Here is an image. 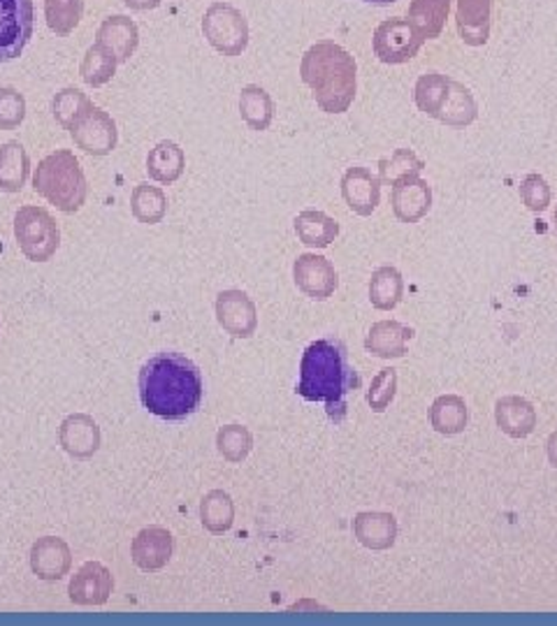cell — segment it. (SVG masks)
<instances>
[{"label": "cell", "mask_w": 557, "mask_h": 626, "mask_svg": "<svg viewBox=\"0 0 557 626\" xmlns=\"http://www.w3.org/2000/svg\"><path fill=\"white\" fill-rule=\"evenodd\" d=\"M140 402L163 421H183L202 402V373L179 353H158L140 369Z\"/></svg>", "instance_id": "obj_1"}, {"label": "cell", "mask_w": 557, "mask_h": 626, "mask_svg": "<svg viewBox=\"0 0 557 626\" xmlns=\"http://www.w3.org/2000/svg\"><path fill=\"white\" fill-rule=\"evenodd\" d=\"M360 388V376L350 367L346 346L337 339L309 344L300 362L298 394L307 402H323L330 421L346 417V394Z\"/></svg>", "instance_id": "obj_2"}, {"label": "cell", "mask_w": 557, "mask_h": 626, "mask_svg": "<svg viewBox=\"0 0 557 626\" xmlns=\"http://www.w3.org/2000/svg\"><path fill=\"white\" fill-rule=\"evenodd\" d=\"M300 77L314 91L319 108L327 114H344L356 98L358 66L337 42H316L300 63Z\"/></svg>", "instance_id": "obj_3"}, {"label": "cell", "mask_w": 557, "mask_h": 626, "mask_svg": "<svg viewBox=\"0 0 557 626\" xmlns=\"http://www.w3.org/2000/svg\"><path fill=\"white\" fill-rule=\"evenodd\" d=\"M33 188L64 214H75L87 202L89 183L73 152L58 149L37 163Z\"/></svg>", "instance_id": "obj_4"}, {"label": "cell", "mask_w": 557, "mask_h": 626, "mask_svg": "<svg viewBox=\"0 0 557 626\" xmlns=\"http://www.w3.org/2000/svg\"><path fill=\"white\" fill-rule=\"evenodd\" d=\"M14 237L29 260L47 262L58 250L60 230L45 206L26 204L14 216Z\"/></svg>", "instance_id": "obj_5"}, {"label": "cell", "mask_w": 557, "mask_h": 626, "mask_svg": "<svg viewBox=\"0 0 557 626\" xmlns=\"http://www.w3.org/2000/svg\"><path fill=\"white\" fill-rule=\"evenodd\" d=\"M202 33L223 56H239L249 47V21L231 3H214L202 16Z\"/></svg>", "instance_id": "obj_6"}, {"label": "cell", "mask_w": 557, "mask_h": 626, "mask_svg": "<svg viewBox=\"0 0 557 626\" xmlns=\"http://www.w3.org/2000/svg\"><path fill=\"white\" fill-rule=\"evenodd\" d=\"M33 0H0V63L22 56L33 37Z\"/></svg>", "instance_id": "obj_7"}, {"label": "cell", "mask_w": 557, "mask_h": 626, "mask_svg": "<svg viewBox=\"0 0 557 626\" xmlns=\"http://www.w3.org/2000/svg\"><path fill=\"white\" fill-rule=\"evenodd\" d=\"M423 42L425 37L411 26V21L393 16L377 26L375 37H371V47H375V56L381 63L400 66V63L411 60L421 52Z\"/></svg>", "instance_id": "obj_8"}, {"label": "cell", "mask_w": 557, "mask_h": 626, "mask_svg": "<svg viewBox=\"0 0 557 626\" xmlns=\"http://www.w3.org/2000/svg\"><path fill=\"white\" fill-rule=\"evenodd\" d=\"M70 135L81 152L89 156H108L116 149L119 131L114 119L91 104V108L77 119V123L70 128Z\"/></svg>", "instance_id": "obj_9"}, {"label": "cell", "mask_w": 557, "mask_h": 626, "mask_svg": "<svg viewBox=\"0 0 557 626\" xmlns=\"http://www.w3.org/2000/svg\"><path fill=\"white\" fill-rule=\"evenodd\" d=\"M214 311L219 325L229 332L233 339H252L258 329L256 304L244 290L231 288L219 292Z\"/></svg>", "instance_id": "obj_10"}, {"label": "cell", "mask_w": 557, "mask_h": 626, "mask_svg": "<svg viewBox=\"0 0 557 626\" xmlns=\"http://www.w3.org/2000/svg\"><path fill=\"white\" fill-rule=\"evenodd\" d=\"M293 279L304 295L316 302H325L327 298H333L339 286V275L335 265L316 254L298 256V260L293 262Z\"/></svg>", "instance_id": "obj_11"}, {"label": "cell", "mask_w": 557, "mask_h": 626, "mask_svg": "<svg viewBox=\"0 0 557 626\" xmlns=\"http://www.w3.org/2000/svg\"><path fill=\"white\" fill-rule=\"evenodd\" d=\"M114 590V578L105 563L100 561H87L81 567L70 584H68V596L75 605H105L112 596Z\"/></svg>", "instance_id": "obj_12"}, {"label": "cell", "mask_w": 557, "mask_h": 626, "mask_svg": "<svg viewBox=\"0 0 557 626\" xmlns=\"http://www.w3.org/2000/svg\"><path fill=\"white\" fill-rule=\"evenodd\" d=\"M175 552V538L165 527H147L142 529L131 546L133 563L144 573H156L168 567Z\"/></svg>", "instance_id": "obj_13"}, {"label": "cell", "mask_w": 557, "mask_h": 626, "mask_svg": "<svg viewBox=\"0 0 557 626\" xmlns=\"http://www.w3.org/2000/svg\"><path fill=\"white\" fill-rule=\"evenodd\" d=\"M342 198L358 216H371L381 202V179L367 167H348L342 177Z\"/></svg>", "instance_id": "obj_14"}, {"label": "cell", "mask_w": 557, "mask_h": 626, "mask_svg": "<svg viewBox=\"0 0 557 626\" xmlns=\"http://www.w3.org/2000/svg\"><path fill=\"white\" fill-rule=\"evenodd\" d=\"M73 552L70 546L58 536H43L33 543L31 548V571L40 580H60L70 573Z\"/></svg>", "instance_id": "obj_15"}, {"label": "cell", "mask_w": 557, "mask_h": 626, "mask_svg": "<svg viewBox=\"0 0 557 626\" xmlns=\"http://www.w3.org/2000/svg\"><path fill=\"white\" fill-rule=\"evenodd\" d=\"M100 427L87 413L68 415L58 429V444L75 459H91L100 448Z\"/></svg>", "instance_id": "obj_16"}, {"label": "cell", "mask_w": 557, "mask_h": 626, "mask_svg": "<svg viewBox=\"0 0 557 626\" xmlns=\"http://www.w3.org/2000/svg\"><path fill=\"white\" fill-rule=\"evenodd\" d=\"M393 214L402 223H419L432 209V188L419 175L404 177L393 183Z\"/></svg>", "instance_id": "obj_17"}, {"label": "cell", "mask_w": 557, "mask_h": 626, "mask_svg": "<svg viewBox=\"0 0 557 626\" xmlns=\"http://www.w3.org/2000/svg\"><path fill=\"white\" fill-rule=\"evenodd\" d=\"M414 337V329L398 321H379L369 327L365 337V350L381 360H400L406 355V344Z\"/></svg>", "instance_id": "obj_18"}, {"label": "cell", "mask_w": 557, "mask_h": 626, "mask_svg": "<svg viewBox=\"0 0 557 626\" xmlns=\"http://www.w3.org/2000/svg\"><path fill=\"white\" fill-rule=\"evenodd\" d=\"M96 42L114 54L119 63H126L140 47V29L126 14H114L102 21Z\"/></svg>", "instance_id": "obj_19"}, {"label": "cell", "mask_w": 557, "mask_h": 626, "mask_svg": "<svg viewBox=\"0 0 557 626\" xmlns=\"http://www.w3.org/2000/svg\"><path fill=\"white\" fill-rule=\"evenodd\" d=\"M354 534L367 550H388L396 546L398 519L390 513L365 511L354 519Z\"/></svg>", "instance_id": "obj_20"}, {"label": "cell", "mask_w": 557, "mask_h": 626, "mask_svg": "<svg viewBox=\"0 0 557 626\" xmlns=\"http://www.w3.org/2000/svg\"><path fill=\"white\" fill-rule=\"evenodd\" d=\"M492 0H458L456 24L465 45L483 47L490 37Z\"/></svg>", "instance_id": "obj_21"}, {"label": "cell", "mask_w": 557, "mask_h": 626, "mask_svg": "<svg viewBox=\"0 0 557 626\" xmlns=\"http://www.w3.org/2000/svg\"><path fill=\"white\" fill-rule=\"evenodd\" d=\"M494 423L506 436L525 438L536 427V411L523 396L509 394L494 404Z\"/></svg>", "instance_id": "obj_22"}, {"label": "cell", "mask_w": 557, "mask_h": 626, "mask_svg": "<svg viewBox=\"0 0 557 626\" xmlns=\"http://www.w3.org/2000/svg\"><path fill=\"white\" fill-rule=\"evenodd\" d=\"M31 175V158L19 142H5L0 146V191L19 193Z\"/></svg>", "instance_id": "obj_23"}, {"label": "cell", "mask_w": 557, "mask_h": 626, "mask_svg": "<svg viewBox=\"0 0 557 626\" xmlns=\"http://www.w3.org/2000/svg\"><path fill=\"white\" fill-rule=\"evenodd\" d=\"M296 235L304 246L325 248L339 235V223L319 209H304L296 219Z\"/></svg>", "instance_id": "obj_24"}, {"label": "cell", "mask_w": 557, "mask_h": 626, "mask_svg": "<svg viewBox=\"0 0 557 626\" xmlns=\"http://www.w3.org/2000/svg\"><path fill=\"white\" fill-rule=\"evenodd\" d=\"M186 167L183 149L177 142H158L147 156V175L158 183H175L181 179Z\"/></svg>", "instance_id": "obj_25"}, {"label": "cell", "mask_w": 557, "mask_h": 626, "mask_svg": "<svg viewBox=\"0 0 557 626\" xmlns=\"http://www.w3.org/2000/svg\"><path fill=\"white\" fill-rule=\"evenodd\" d=\"M239 114L252 131H267L275 121V100L263 87L249 83L239 93Z\"/></svg>", "instance_id": "obj_26"}, {"label": "cell", "mask_w": 557, "mask_h": 626, "mask_svg": "<svg viewBox=\"0 0 557 626\" xmlns=\"http://www.w3.org/2000/svg\"><path fill=\"white\" fill-rule=\"evenodd\" d=\"M469 421L467 413V404L463 396L458 394H442L432 402L430 409V425L435 432L444 434V436H456L460 432H465Z\"/></svg>", "instance_id": "obj_27"}, {"label": "cell", "mask_w": 557, "mask_h": 626, "mask_svg": "<svg viewBox=\"0 0 557 626\" xmlns=\"http://www.w3.org/2000/svg\"><path fill=\"white\" fill-rule=\"evenodd\" d=\"M404 295V279L396 267H379L369 279V302L379 311H393Z\"/></svg>", "instance_id": "obj_28"}, {"label": "cell", "mask_w": 557, "mask_h": 626, "mask_svg": "<svg viewBox=\"0 0 557 626\" xmlns=\"http://www.w3.org/2000/svg\"><path fill=\"white\" fill-rule=\"evenodd\" d=\"M450 0H411L409 21L425 40H437L446 26Z\"/></svg>", "instance_id": "obj_29"}, {"label": "cell", "mask_w": 557, "mask_h": 626, "mask_svg": "<svg viewBox=\"0 0 557 626\" xmlns=\"http://www.w3.org/2000/svg\"><path fill=\"white\" fill-rule=\"evenodd\" d=\"M200 522L210 534L231 532L235 522V504L233 496L223 490H212L200 501Z\"/></svg>", "instance_id": "obj_30"}, {"label": "cell", "mask_w": 557, "mask_h": 626, "mask_svg": "<svg viewBox=\"0 0 557 626\" xmlns=\"http://www.w3.org/2000/svg\"><path fill=\"white\" fill-rule=\"evenodd\" d=\"M477 116H479L477 100H474L469 89L463 87L460 81L450 79V91L437 121L450 125V128H465V125L477 121Z\"/></svg>", "instance_id": "obj_31"}, {"label": "cell", "mask_w": 557, "mask_h": 626, "mask_svg": "<svg viewBox=\"0 0 557 626\" xmlns=\"http://www.w3.org/2000/svg\"><path fill=\"white\" fill-rule=\"evenodd\" d=\"M131 212L144 225H156L168 214V195L152 183H137L131 193Z\"/></svg>", "instance_id": "obj_32"}, {"label": "cell", "mask_w": 557, "mask_h": 626, "mask_svg": "<svg viewBox=\"0 0 557 626\" xmlns=\"http://www.w3.org/2000/svg\"><path fill=\"white\" fill-rule=\"evenodd\" d=\"M448 91H450V79L446 75H439V72L421 75L416 81V89H414L419 110L432 119H439V112L448 98Z\"/></svg>", "instance_id": "obj_33"}, {"label": "cell", "mask_w": 557, "mask_h": 626, "mask_svg": "<svg viewBox=\"0 0 557 626\" xmlns=\"http://www.w3.org/2000/svg\"><path fill=\"white\" fill-rule=\"evenodd\" d=\"M116 58L110 49H105L102 45H96L87 49L85 58H81V66H79V75L85 79L89 87L98 89V87H105V83L114 77L116 72Z\"/></svg>", "instance_id": "obj_34"}, {"label": "cell", "mask_w": 557, "mask_h": 626, "mask_svg": "<svg viewBox=\"0 0 557 626\" xmlns=\"http://www.w3.org/2000/svg\"><path fill=\"white\" fill-rule=\"evenodd\" d=\"M85 14V3L81 0H45V16L47 26L58 35H70Z\"/></svg>", "instance_id": "obj_35"}, {"label": "cell", "mask_w": 557, "mask_h": 626, "mask_svg": "<svg viewBox=\"0 0 557 626\" xmlns=\"http://www.w3.org/2000/svg\"><path fill=\"white\" fill-rule=\"evenodd\" d=\"M216 448L231 465H239L254 448V436L244 425H225L216 434Z\"/></svg>", "instance_id": "obj_36"}, {"label": "cell", "mask_w": 557, "mask_h": 626, "mask_svg": "<svg viewBox=\"0 0 557 626\" xmlns=\"http://www.w3.org/2000/svg\"><path fill=\"white\" fill-rule=\"evenodd\" d=\"M91 100L85 91H79V89H64V91H58L52 100V114L56 119L58 125H64L66 131H70L73 125L77 123V119L85 114L89 108H91Z\"/></svg>", "instance_id": "obj_37"}, {"label": "cell", "mask_w": 557, "mask_h": 626, "mask_svg": "<svg viewBox=\"0 0 557 626\" xmlns=\"http://www.w3.org/2000/svg\"><path fill=\"white\" fill-rule=\"evenodd\" d=\"M425 170V163L411 152V149H398L390 158H383L379 163V179L381 183H390L393 186L396 181L404 179V177H414L421 175Z\"/></svg>", "instance_id": "obj_38"}, {"label": "cell", "mask_w": 557, "mask_h": 626, "mask_svg": "<svg viewBox=\"0 0 557 626\" xmlns=\"http://www.w3.org/2000/svg\"><path fill=\"white\" fill-rule=\"evenodd\" d=\"M398 394V371L393 367L381 369L367 390V404L375 413H383Z\"/></svg>", "instance_id": "obj_39"}, {"label": "cell", "mask_w": 557, "mask_h": 626, "mask_svg": "<svg viewBox=\"0 0 557 626\" xmlns=\"http://www.w3.org/2000/svg\"><path fill=\"white\" fill-rule=\"evenodd\" d=\"M26 119V98L12 87L0 89V131H14Z\"/></svg>", "instance_id": "obj_40"}, {"label": "cell", "mask_w": 557, "mask_h": 626, "mask_svg": "<svg viewBox=\"0 0 557 626\" xmlns=\"http://www.w3.org/2000/svg\"><path fill=\"white\" fill-rule=\"evenodd\" d=\"M550 186L542 175H527L521 181V200L534 214H544L550 204Z\"/></svg>", "instance_id": "obj_41"}, {"label": "cell", "mask_w": 557, "mask_h": 626, "mask_svg": "<svg viewBox=\"0 0 557 626\" xmlns=\"http://www.w3.org/2000/svg\"><path fill=\"white\" fill-rule=\"evenodd\" d=\"M163 0H123V5L137 10V12H147V10H156Z\"/></svg>", "instance_id": "obj_42"}, {"label": "cell", "mask_w": 557, "mask_h": 626, "mask_svg": "<svg viewBox=\"0 0 557 626\" xmlns=\"http://www.w3.org/2000/svg\"><path fill=\"white\" fill-rule=\"evenodd\" d=\"M546 450H548V462L557 469V429L548 436V444H546Z\"/></svg>", "instance_id": "obj_43"}, {"label": "cell", "mask_w": 557, "mask_h": 626, "mask_svg": "<svg viewBox=\"0 0 557 626\" xmlns=\"http://www.w3.org/2000/svg\"><path fill=\"white\" fill-rule=\"evenodd\" d=\"M365 3H371V5H390V3H396V0H365Z\"/></svg>", "instance_id": "obj_44"}, {"label": "cell", "mask_w": 557, "mask_h": 626, "mask_svg": "<svg viewBox=\"0 0 557 626\" xmlns=\"http://www.w3.org/2000/svg\"><path fill=\"white\" fill-rule=\"evenodd\" d=\"M553 221H555V235H557V206H555V214H553Z\"/></svg>", "instance_id": "obj_45"}]
</instances>
